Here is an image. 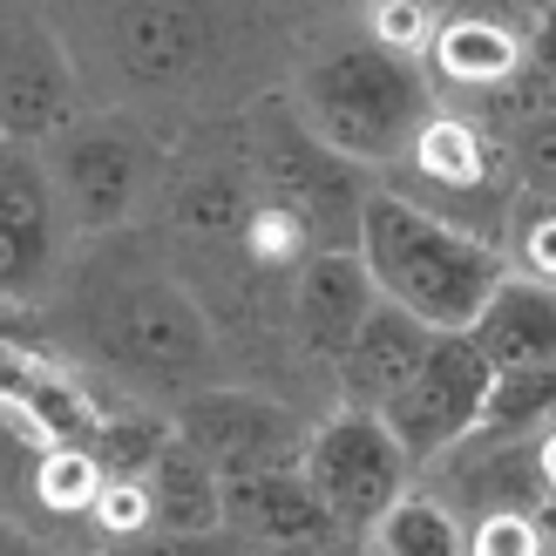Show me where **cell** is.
<instances>
[{"label":"cell","mask_w":556,"mask_h":556,"mask_svg":"<svg viewBox=\"0 0 556 556\" xmlns=\"http://www.w3.org/2000/svg\"><path fill=\"white\" fill-rule=\"evenodd\" d=\"M75 340L102 359L129 394L184 407L190 394L217 387V340L204 305L190 299L156 258H102L81 271L75 292Z\"/></svg>","instance_id":"6da1fadb"},{"label":"cell","mask_w":556,"mask_h":556,"mask_svg":"<svg viewBox=\"0 0 556 556\" xmlns=\"http://www.w3.org/2000/svg\"><path fill=\"white\" fill-rule=\"evenodd\" d=\"M359 258L387 305H401L434 332H468L509 278V252L495 238L401 198V190H367Z\"/></svg>","instance_id":"7a4b0ae2"},{"label":"cell","mask_w":556,"mask_h":556,"mask_svg":"<svg viewBox=\"0 0 556 556\" xmlns=\"http://www.w3.org/2000/svg\"><path fill=\"white\" fill-rule=\"evenodd\" d=\"M299 116L346 163H401L434 116V89L414 54H394L374 35H359L305 62Z\"/></svg>","instance_id":"3957f363"},{"label":"cell","mask_w":556,"mask_h":556,"mask_svg":"<svg viewBox=\"0 0 556 556\" xmlns=\"http://www.w3.org/2000/svg\"><path fill=\"white\" fill-rule=\"evenodd\" d=\"M305 482L326 503V516L340 522L346 543H367L387 516H394L401 495H414V462L394 441V428L367 407H340L305 434Z\"/></svg>","instance_id":"277c9868"},{"label":"cell","mask_w":556,"mask_h":556,"mask_svg":"<svg viewBox=\"0 0 556 556\" xmlns=\"http://www.w3.org/2000/svg\"><path fill=\"white\" fill-rule=\"evenodd\" d=\"M48 177L75 231H116L150 190V143L116 116H75L48 136Z\"/></svg>","instance_id":"5b68a950"},{"label":"cell","mask_w":556,"mask_h":556,"mask_svg":"<svg viewBox=\"0 0 556 556\" xmlns=\"http://www.w3.org/2000/svg\"><path fill=\"white\" fill-rule=\"evenodd\" d=\"M489 387H495L489 353L468 340V332H441L421 359V374L401 387V401L380 407V421L394 428V441L407 448L414 468H434L441 455H455V448L476 441Z\"/></svg>","instance_id":"8992f818"},{"label":"cell","mask_w":556,"mask_h":556,"mask_svg":"<svg viewBox=\"0 0 556 556\" xmlns=\"http://www.w3.org/2000/svg\"><path fill=\"white\" fill-rule=\"evenodd\" d=\"M96 41H102V68L129 96H170L211 68L217 14L211 0H109Z\"/></svg>","instance_id":"52a82bcc"},{"label":"cell","mask_w":556,"mask_h":556,"mask_svg":"<svg viewBox=\"0 0 556 556\" xmlns=\"http://www.w3.org/2000/svg\"><path fill=\"white\" fill-rule=\"evenodd\" d=\"M170 434L225 482L305 462V428L292 421V407L252 394V387H204V394H190L184 407H170Z\"/></svg>","instance_id":"ba28073f"},{"label":"cell","mask_w":556,"mask_h":556,"mask_svg":"<svg viewBox=\"0 0 556 556\" xmlns=\"http://www.w3.org/2000/svg\"><path fill=\"white\" fill-rule=\"evenodd\" d=\"M75 123V68L27 0H0V129L8 143H48Z\"/></svg>","instance_id":"9c48e42d"},{"label":"cell","mask_w":556,"mask_h":556,"mask_svg":"<svg viewBox=\"0 0 556 556\" xmlns=\"http://www.w3.org/2000/svg\"><path fill=\"white\" fill-rule=\"evenodd\" d=\"M62 198L41 150L8 143L0 150V305H21L48 286L54 258H62Z\"/></svg>","instance_id":"30bf717a"},{"label":"cell","mask_w":556,"mask_h":556,"mask_svg":"<svg viewBox=\"0 0 556 556\" xmlns=\"http://www.w3.org/2000/svg\"><path fill=\"white\" fill-rule=\"evenodd\" d=\"M225 530H238L244 543H258L265 556H332V549H353L340 536V522L326 516V503L313 495L305 468L231 476L225 482Z\"/></svg>","instance_id":"8fae6325"},{"label":"cell","mask_w":556,"mask_h":556,"mask_svg":"<svg viewBox=\"0 0 556 556\" xmlns=\"http://www.w3.org/2000/svg\"><path fill=\"white\" fill-rule=\"evenodd\" d=\"M522 48H530V14H516L509 0H462V8L434 27L428 68L468 96L503 102L522 75Z\"/></svg>","instance_id":"7c38bea8"},{"label":"cell","mask_w":556,"mask_h":556,"mask_svg":"<svg viewBox=\"0 0 556 556\" xmlns=\"http://www.w3.org/2000/svg\"><path fill=\"white\" fill-rule=\"evenodd\" d=\"M380 305V286L359 252H313L299 271H292V299H286V319H292V340L326 359V367H340L346 346L359 340V326L374 319Z\"/></svg>","instance_id":"4fadbf2b"},{"label":"cell","mask_w":556,"mask_h":556,"mask_svg":"<svg viewBox=\"0 0 556 556\" xmlns=\"http://www.w3.org/2000/svg\"><path fill=\"white\" fill-rule=\"evenodd\" d=\"M441 340L434 326H421L414 313H401V305H374V319L359 326V340L346 346V359L332 374H340V387H346V407H367V414H380L387 401H401V387L421 374V359H428V346Z\"/></svg>","instance_id":"5bb4252c"},{"label":"cell","mask_w":556,"mask_h":556,"mask_svg":"<svg viewBox=\"0 0 556 556\" xmlns=\"http://www.w3.org/2000/svg\"><path fill=\"white\" fill-rule=\"evenodd\" d=\"M468 340L489 353L495 374H556V286L509 271L503 292L468 326Z\"/></svg>","instance_id":"9a60e30c"},{"label":"cell","mask_w":556,"mask_h":556,"mask_svg":"<svg viewBox=\"0 0 556 556\" xmlns=\"http://www.w3.org/2000/svg\"><path fill=\"white\" fill-rule=\"evenodd\" d=\"M401 163L421 184L455 190V198H503V204H516L509 184H503V170H509L503 143H495L482 123H468V116H428V129L414 136V150Z\"/></svg>","instance_id":"2e32d148"},{"label":"cell","mask_w":556,"mask_h":556,"mask_svg":"<svg viewBox=\"0 0 556 556\" xmlns=\"http://www.w3.org/2000/svg\"><path fill=\"white\" fill-rule=\"evenodd\" d=\"M143 489H150V530H170V536L225 530V476L204 468L177 434L163 441L156 462L143 468Z\"/></svg>","instance_id":"e0dca14e"},{"label":"cell","mask_w":556,"mask_h":556,"mask_svg":"<svg viewBox=\"0 0 556 556\" xmlns=\"http://www.w3.org/2000/svg\"><path fill=\"white\" fill-rule=\"evenodd\" d=\"M374 549L380 556H468V530L434 495H401L394 516L374 530Z\"/></svg>","instance_id":"ac0fdd59"},{"label":"cell","mask_w":556,"mask_h":556,"mask_svg":"<svg viewBox=\"0 0 556 556\" xmlns=\"http://www.w3.org/2000/svg\"><path fill=\"white\" fill-rule=\"evenodd\" d=\"M509 271L556 286V198H522L509 204Z\"/></svg>","instance_id":"d6986e66"},{"label":"cell","mask_w":556,"mask_h":556,"mask_svg":"<svg viewBox=\"0 0 556 556\" xmlns=\"http://www.w3.org/2000/svg\"><path fill=\"white\" fill-rule=\"evenodd\" d=\"M468 556H556L549 516L536 509H482L468 530Z\"/></svg>","instance_id":"ffe728a7"},{"label":"cell","mask_w":556,"mask_h":556,"mask_svg":"<svg viewBox=\"0 0 556 556\" xmlns=\"http://www.w3.org/2000/svg\"><path fill=\"white\" fill-rule=\"evenodd\" d=\"M509 123L516 116H536V109H556V8L530 21V48H522V75L516 89L503 96Z\"/></svg>","instance_id":"44dd1931"},{"label":"cell","mask_w":556,"mask_h":556,"mask_svg":"<svg viewBox=\"0 0 556 556\" xmlns=\"http://www.w3.org/2000/svg\"><path fill=\"white\" fill-rule=\"evenodd\" d=\"M509 170L522 177L530 198H556V109H536V116L509 123Z\"/></svg>","instance_id":"7402d4cb"},{"label":"cell","mask_w":556,"mask_h":556,"mask_svg":"<svg viewBox=\"0 0 556 556\" xmlns=\"http://www.w3.org/2000/svg\"><path fill=\"white\" fill-rule=\"evenodd\" d=\"M109 556H265V549H258V543H244L238 530H204V536L150 530V536H123Z\"/></svg>","instance_id":"603a6c76"},{"label":"cell","mask_w":556,"mask_h":556,"mask_svg":"<svg viewBox=\"0 0 556 556\" xmlns=\"http://www.w3.org/2000/svg\"><path fill=\"white\" fill-rule=\"evenodd\" d=\"M509 8H516V14H530V21H536V14H549V8H556V0H509Z\"/></svg>","instance_id":"cb8c5ba5"},{"label":"cell","mask_w":556,"mask_h":556,"mask_svg":"<svg viewBox=\"0 0 556 556\" xmlns=\"http://www.w3.org/2000/svg\"><path fill=\"white\" fill-rule=\"evenodd\" d=\"M353 556H380V549H353Z\"/></svg>","instance_id":"d4e9b609"},{"label":"cell","mask_w":556,"mask_h":556,"mask_svg":"<svg viewBox=\"0 0 556 556\" xmlns=\"http://www.w3.org/2000/svg\"><path fill=\"white\" fill-rule=\"evenodd\" d=\"M0 150H8V129H0Z\"/></svg>","instance_id":"484cf974"}]
</instances>
